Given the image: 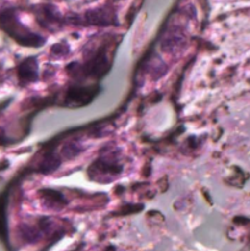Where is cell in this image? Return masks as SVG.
Masks as SVG:
<instances>
[{
    "label": "cell",
    "instance_id": "1",
    "mask_svg": "<svg viewBox=\"0 0 250 251\" xmlns=\"http://www.w3.org/2000/svg\"><path fill=\"white\" fill-rule=\"evenodd\" d=\"M0 27L15 41L24 46L38 47L43 43L42 37L31 32L20 22L16 11L12 7H4L0 10Z\"/></svg>",
    "mask_w": 250,
    "mask_h": 251
},
{
    "label": "cell",
    "instance_id": "2",
    "mask_svg": "<svg viewBox=\"0 0 250 251\" xmlns=\"http://www.w3.org/2000/svg\"><path fill=\"white\" fill-rule=\"evenodd\" d=\"M85 22L90 25H97V26H108L114 22V14L110 9L107 7H98V9L88 10L83 15Z\"/></svg>",
    "mask_w": 250,
    "mask_h": 251
},
{
    "label": "cell",
    "instance_id": "3",
    "mask_svg": "<svg viewBox=\"0 0 250 251\" xmlns=\"http://www.w3.org/2000/svg\"><path fill=\"white\" fill-rule=\"evenodd\" d=\"M184 41V36L178 28H172L167 32L166 38L163 39V43L162 47L166 50H174V49L178 48Z\"/></svg>",
    "mask_w": 250,
    "mask_h": 251
},
{
    "label": "cell",
    "instance_id": "4",
    "mask_svg": "<svg viewBox=\"0 0 250 251\" xmlns=\"http://www.w3.org/2000/svg\"><path fill=\"white\" fill-rule=\"evenodd\" d=\"M38 19L46 26H50V25L58 24L59 20H60V16H59L58 12H56V10L53 6L43 5L38 10Z\"/></svg>",
    "mask_w": 250,
    "mask_h": 251
},
{
    "label": "cell",
    "instance_id": "5",
    "mask_svg": "<svg viewBox=\"0 0 250 251\" xmlns=\"http://www.w3.org/2000/svg\"><path fill=\"white\" fill-rule=\"evenodd\" d=\"M19 76L21 80H26L27 82L36 80L37 76V61L34 59H27L20 65Z\"/></svg>",
    "mask_w": 250,
    "mask_h": 251
},
{
    "label": "cell",
    "instance_id": "6",
    "mask_svg": "<svg viewBox=\"0 0 250 251\" xmlns=\"http://www.w3.org/2000/svg\"><path fill=\"white\" fill-rule=\"evenodd\" d=\"M80 151L81 150H80V146H78V145L70 144L63 150V153L68 154V156H70V157H74V156H76V154L80 153Z\"/></svg>",
    "mask_w": 250,
    "mask_h": 251
},
{
    "label": "cell",
    "instance_id": "7",
    "mask_svg": "<svg viewBox=\"0 0 250 251\" xmlns=\"http://www.w3.org/2000/svg\"><path fill=\"white\" fill-rule=\"evenodd\" d=\"M2 139H4V135H2V132L0 131V142H2Z\"/></svg>",
    "mask_w": 250,
    "mask_h": 251
}]
</instances>
